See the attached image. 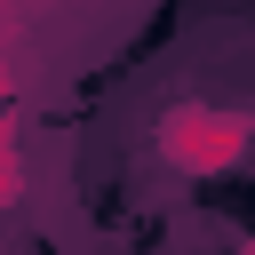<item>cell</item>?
<instances>
[{
	"label": "cell",
	"mask_w": 255,
	"mask_h": 255,
	"mask_svg": "<svg viewBox=\"0 0 255 255\" xmlns=\"http://www.w3.org/2000/svg\"><path fill=\"white\" fill-rule=\"evenodd\" d=\"M239 128L231 120H183V135H175V159H191V167H223V159H239Z\"/></svg>",
	"instance_id": "obj_1"
},
{
	"label": "cell",
	"mask_w": 255,
	"mask_h": 255,
	"mask_svg": "<svg viewBox=\"0 0 255 255\" xmlns=\"http://www.w3.org/2000/svg\"><path fill=\"white\" fill-rule=\"evenodd\" d=\"M24 191V159H16V128H8V64H0V207H16Z\"/></svg>",
	"instance_id": "obj_2"
}]
</instances>
